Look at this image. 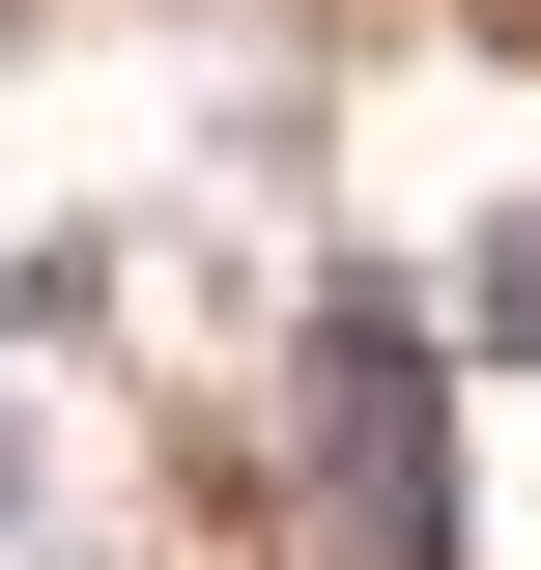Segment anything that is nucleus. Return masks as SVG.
I'll return each mask as SVG.
<instances>
[{"mask_svg": "<svg viewBox=\"0 0 541 570\" xmlns=\"http://www.w3.org/2000/svg\"><path fill=\"white\" fill-rule=\"evenodd\" d=\"M0 513H29V400H0Z\"/></svg>", "mask_w": 541, "mask_h": 570, "instance_id": "f03ea898", "label": "nucleus"}, {"mask_svg": "<svg viewBox=\"0 0 541 570\" xmlns=\"http://www.w3.org/2000/svg\"><path fill=\"white\" fill-rule=\"evenodd\" d=\"M285 513H314V570H484L456 542V343L400 285H314V343H285Z\"/></svg>", "mask_w": 541, "mask_h": 570, "instance_id": "f257e3e1", "label": "nucleus"}]
</instances>
